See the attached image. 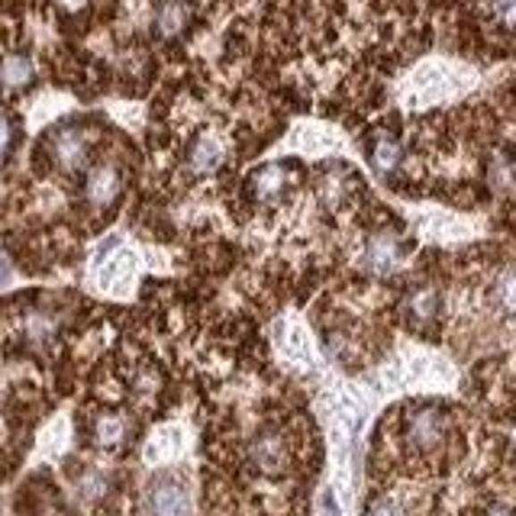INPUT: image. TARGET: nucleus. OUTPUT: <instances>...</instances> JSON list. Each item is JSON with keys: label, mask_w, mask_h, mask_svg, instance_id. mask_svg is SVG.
<instances>
[{"label": "nucleus", "mask_w": 516, "mask_h": 516, "mask_svg": "<svg viewBox=\"0 0 516 516\" xmlns=\"http://www.w3.org/2000/svg\"><path fill=\"white\" fill-rule=\"evenodd\" d=\"M484 516H516V513H513L510 507H491Z\"/></svg>", "instance_id": "18"}, {"label": "nucleus", "mask_w": 516, "mask_h": 516, "mask_svg": "<svg viewBox=\"0 0 516 516\" xmlns=\"http://www.w3.org/2000/svg\"><path fill=\"white\" fill-rule=\"evenodd\" d=\"M52 156L62 168H78L88 156V140H84L81 130H62L55 132V140H52Z\"/></svg>", "instance_id": "8"}, {"label": "nucleus", "mask_w": 516, "mask_h": 516, "mask_svg": "<svg viewBox=\"0 0 516 516\" xmlns=\"http://www.w3.org/2000/svg\"><path fill=\"white\" fill-rule=\"evenodd\" d=\"M249 459H252V465L258 468L262 475H281V471L287 468V443H284V436L275 433V429L262 433L252 443V449H249Z\"/></svg>", "instance_id": "3"}, {"label": "nucleus", "mask_w": 516, "mask_h": 516, "mask_svg": "<svg viewBox=\"0 0 516 516\" xmlns=\"http://www.w3.org/2000/svg\"><path fill=\"white\" fill-rule=\"evenodd\" d=\"M126 436H130V429H126V419L120 413H104L94 427V439L100 449H120L126 443Z\"/></svg>", "instance_id": "10"}, {"label": "nucleus", "mask_w": 516, "mask_h": 516, "mask_svg": "<svg viewBox=\"0 0 516 516\" xmlns=\"http://www.w3.org/2000/svg\"><path fill=\"white\" fill-rule=\"evenodd\" d=\"M287 181H291V168L287 165H265L252 174V190L258 200H278L287 190Z\"/></svg>", "instance_id": "9"}, {"label": "nucleus", "mask_w": 516, "mask_h": 516, "mask_svg": "<svg viewBox=\"0 0 516 516\" xmlns=\"http://www.w3.org/2000/svg\"><path fill=\"white\" fill-rule=\"evenodd\" d=\"M7 278H10V271L4 268V262H0V284H7Z\"/></svg>", "instance_id": "19"}, {"label": "nucleus", "mask_w": 516, "mask_h": 516, "mask_svg": "<svg viewBox=\"0 0 516 516\" xmlns=\"http://www.w3.org/2000/svg\"><path fill=\"white\" fill-rule=\"evenodd\" d=\"M368 516H403L401 507L393 503V500H377L375 507L368 510Z\"/></svg>", "instance_id": "16"}, {"label": "nucleus", "mask_w": 516, "mask_h": 516, "mask_svg": "<svg viewBox=\"0 0 516 516\" xmlns=\"http://www.w3.org/2000/svg\"><path fill=\"white\" fill-rule=\"evenodd\" d=\"M494 17L507 30H516V0H494Z\"/></svg>", "instance_id": "15"}, {"label": "nucleus", "mask_w": 516, "mask_h": 516, "mask_svg": "<svg viewBox=\"0 0 516 516\" xmlns=\"http://www.w3.org/2000/svg\"><path fill=\"white\" fill-rule=\"evenodd\" d=\"M403 255H407V249L397 242V236L377 233L368 242V249H365V268L375 271V275H391L403 262Z\"/></svg>", "instance_id": "5"}, {"label": "nucleus", "mask_w": 516, "mask_h": 516, "mask_svg": "<svg viewBox=\"0 0 516 516\" xmlns=\"http://www.w3.org/2000/svg\"><path fill=\"white\" fill-rule=\"evenodd\" d=\"M84 190H88V200L94 207L116 204V197H120V190H123V172L110 162L97 165V168L88 174V188Z\"/></svg>", "instance_id": "4"}, {"label": "nucleus", "mask_w": 516, "mask_h": 516, "mask_svg": "<svg viewBox=\"0 0 516 516\" xmlns=\"http://www.w3.org/2000/svg\"><path fill=\"white\" fill-rule=\"evenodd\" d=\"M146 507L148 516H190V494L181 478L162 475L148 487Z\"/></svg>", "instance_id": "1"}, {"label": "nucleus", "mask_w": 516, "mask_h": 516, "mask_svg": "<svg viewBox=\"0 0 516 516\" xmlns=\"http://www.w3.org/2000/svg\"><path fill=\"white\" fill-rule=\"evenodd\" d=\"M0 78L7 88H26V84L33 81V62L23 55H10L0 68Z\"/></svg>", "instance_id": "12"}, {"label": "nucleus", "mask_w": 516, "mask_h": 516, "mask_svg": "<svg viewBox=\"0 0 516 516\" xmlns=\"http://www.w3.org/2000/svg\"><path fill=\"white\" fill-rule=\"evenodd\" d=\"M223 158H226L223 142L216 140L214 132H204V136H197L194 146H190L188 162H190V172L194 174H214L223 165Z\"/></svg>", "instance_id": "7"}, {"label": "nucleus", "mask_w": 516, "mask_h": 516, "mask_svg": "<svg viewBox=\"0 0 516 516\" xmlns=\"http://www.w3.org/2000/svg\"><path fill=\"white\" fill-rule=\"evenodd\" d=\"M10 136H13V130H10V120L7 116H0V156L10 148Z\"/></svg>", "instance_id": "17"}, {"label": "nucleus", "mask_w": 516, "mask_h": 516, "mask_svg": "<svg viewBox=\"0 0 516 516\" xmlns=\"http://www.w3.org/2000/svg\"><path fill=\"white\" fill-rule=\"evenodd\" d=\"M190 0H158L156 7V33L162 39H174L184 33V26L190 20Z\"/></svg>", "instance_id": "6"}, {"label": "nucleus", "mask_w": 516, "mask_h": 516, "mask_svg": "<svg viewBox=\"0 0 516 516\" xmlns=\"http://www.w3.org/2000/svg\"><path fill=\"white\" fill-rule=\"evenodd\" d=\"M436 310H439V297H436V291H417V294L410 297V317L419 323H427L436 317Z\"/></svg>", "instance_id": "13"}, {"label": "nucleus", "mask_w": 516, "mask_h": 516, "mask_svg": "<svg viewBox=\"0 0 516 516\" xmlns=\"http://www.w3.org/2000/svg\"><path fill=\"white\" fill-rule=\"evenodd\" d=\"M397 165H401V146H397L391 136L375 140V146H371V168H375L377 174H391Z\"/></svg>", "instance_id": "11"}, {"label": "nucleus", "mask_w": 516, "mask_h": 516, "mask_svg": "<svg viewBox=\"0 0 516 516\" xmlns=\"http://www.w3.org/2000/svg\"><path fill=\"white\" fill-rule=\"evenodd\" d=\"M494 300H497V307L503 313L516 317V271H507V275L497 281V287H494Z\"/></svg>", "instance_id": "14"}, {"label": "nucleus", "mask_w": 516, "mask_h": 516, "mask_svg": "<svg viewBox=\"0 0 516 516\" xmlns=\"http://www.w3.org/2000/svg\"><path fill=\"white\" fill-rule=\"evenodd\" d=\"M445 439V413L439 407H419L407 419V443L417 452L439 449Z\"/></svg>", "instance_id": "2"}]
</instances>
